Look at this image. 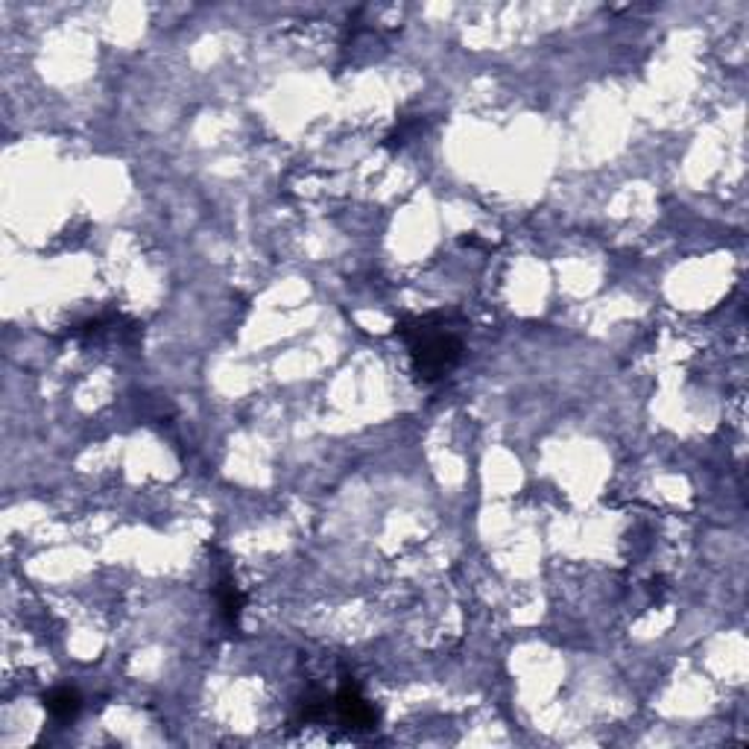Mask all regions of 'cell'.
<instances>
[{"mask_svg": "<svg viewBox=\"0 0 749 749\" xmlns=\"http://www.w3.org/2000/svg\"><path fill=\"white\" fill-rule=\"evenodd\" d=\"M44 705H47V712L54 715L56 720H62V723L73 720L76 715H80V708H83L80 694L71 691V688H59L54 694H47L44 696Z\"/></svg>", "mask_w": 749, "mask_h": 749, "instance_id": "3957f363", "label": "cell"}, {"mask_svg": "<svg viewBox=\"0 0 749 749\" xmlns=\"http://www.w3.org/2000/svg\"><path fill=\"white\" fill-rule=\"evenodd\" d=\"M337 715L343 723L355 729H372L374 726V712L369 708V703L360 696L355 688H343L337 696Z\"/></svg>", "mask_w": 749, "mask_h": 749, "instance_id": "7a4b0ae2", "label": "cell"}, {"mask_svg": "<svg viewBox=\"0 0 749 749\" xmlns=\"http://www.w3.org/2000/svg\"><path fill=\"white\" fill-rule=\"evenodd\" d=\"M404 340L413 352V366L422 381H436L451 372L462 357V343L457 334L445 328H433L428 319H419L413 328H402Z\"/></svg>", "mask_w": 749, "mask_h": 749, "instance_id": "6da1fadb", "label": "cell"}, {"mask_svg": "<svg viewBox=\"0 0 749 749\" xmlns=\"http://www.w3.org/2000/svg\"><path fill=\"white\" fill-rule=\"evenodd\" d=\"M240 609H243V594L238 591V586L231 583V579H223V583H219V612H223L229 627L238 624Z\"/></svg>", "mask_w": 749, "mask_h": 749, "instance_id": "277c9868", "label": "cell"}]
</instances>
